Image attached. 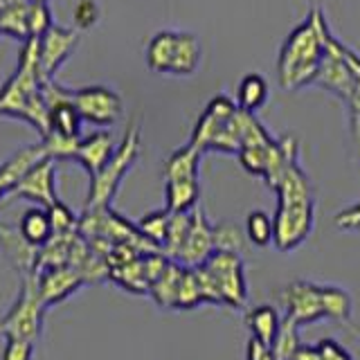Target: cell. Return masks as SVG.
Listing matches in <instances>:
<instances>
[{
	"label": "cell",
	"instance_id": "cell-1",
	"mask_svg": "<svg viewBox=\"0 0 360 360\" xmlns=\"http://www.w3.org/2000/svg\"><path fill=\"white\" fill-rule=\"evenodd\" d=\"M43 77L39 70V39L22 43L18 65L0 88V115L27 122L41 133H50V108L43 95Z\"/></svg>",
	"mask_w": 360,
	"mask_h": 360
},
{
	"label": "cell",
	"instance_id": "cell-2",
	"mask_svg": "<svg viewBox=\"0 0 360 360\" xmlns=\"http://www.w3.org/2000/svg\"><path fill=\"white\" fill-rule=\"evenodd\" d=\"M324 14L320 7L309 11L307 20L297 25L288 34V39L281 45L277 72L279 84L286 90H297L315 82L324 56L322 45V30H324Z\"/></svg>",
	"mask_w": 360,
	"mask_h": 360
},
{
	"label": "cell",
	"instance_id": "cell-3",
	"mask_svg": "<svg viewBox=\"0 0 360 360\" xmlns=\"http://www.w3.org/2000/svg\"><path fill=\"white\" fill-rule=\"evenodd\" d=\"M140 146H142L140 127L138 124H129V129L124 133V138L117 144V149L108 160V165L101 169L95 178H90L86 207H110L124 176L131 172V167L138 160Z\"/></svg>",
	"mask_w": 360,
	"mask_h": 360
},
{
	"label": "cell",
	"instance_id": "cell-4",
	"mask_svg": "<svg viewBox=\"0 0 360 360\" xmlns=\"http://www.w3.org/2000/svg\"><path fill=\"white\" fill-rule=\"evenodd\" d=\"M45 304L39 295L37 288V277L27 275L20 281V290L9 307L7 315L0 320V329H3L5 338H22L37 345L43 333V322H45Z\"/></svg>",
	"mask_w": 360,
	"mask_h": 360
},
{
	"label": "cell",
	"instance_id": "cell-5",
	"mask_svg": "<svg viewBox=\"0 0 360 360\" xmlns=\"http://www.w3.org/2000/svg\"><path fill=\"white\" fill-rule=\"evenodd\" d=\"M315 221V202L311 198H277L273 217L275 239L273 245L279 252H292L309 239Z\"/></svg>",
	"mask_w": 360,
	"mask_h": 360
},
{
	"label": "cell",
	"instance_id": "cell-6",
	"mask_svg": "<svg viewBox=\"0 0 360 360\" xmlns=\"http://www.w3.org/2000/svg\"><path fill=\"white\" fill-rule=\"evenodd\" d=\"M68 99L72 101L84 122L95 127H112L122 117V97L106 86L68 88Z\"/></svg>",
	"mask_w": 360,
	"mask_h": 360
},
{
	"label": "cell",
	"instance_id": "cell-7",
	"mask_svg": "<svg viewBox=\"0 0 360 360\" xmlns=\"http://www.w3.org/2000/svg\"><path fill=\"white\" fill-rule=\"evenodd\" d=\"M200 266H205L212 273L214 281H217L223 307L241 309L248 300V281L243 275V259L234 252L214 250V255Z\"/></svg>",
	"mask_w": 360,
	"mask_h": 360
},
{
	"label": "cell",
	"instance_id": "cell-8",
	"mask_svg": "<svg viewBox=\"0 0 360 360\" xmlns=\"http://www.w3.org/2000/svg\"><path fill=\"white\" fill-rule=\"evenodd\" d=\"M284 304H286V318L300 326L326 318L322 284H311V281L304 279L292 281L284 290Z\"/></svg>",
	"mask_w": 360,
	"mask_h": 360
},
{
	"label": "cell",
	"instance_id": "cell-9",
	"mask_svg": "<svg viewBox=\"0 0 360 360\" xmlns=\"http://www.w3.org/2000/svg\"><path fill=\"white\" fill-rule=\"evenodd\" d=\"M79 43V32L72 27L52 25L39 39V70L43 82H52L54 72L65 63Z\"/></svg>",
	"mask_w": 360,
	"mask_h": 360
},
{
	"label": "cell",
	"instance_id": "cell-10",
	"mask_svg": "<svg viewBox=\"0 0 360 360\" xmlns=\"http://www.w3.org/2000/svg\"><path fill=\"white\" fill-rule=\"evenodd\" d=\"M236 101L230 99L228 95H217L214 97L207 108L202 110V115L198 117L194 131H191V140L189 144L198 149L200 153L202 151H210L214 140L219 138V133L225 129V124L232 120V115L236 112Z\"/></svg>",
	"mask_w": 360,
	"mask_h": 360
},
{
	"label": "cell",
	"instance_id": "cell-11",
	"mask_svg": "<svg viewBox=\"0 0 360 360\" xmlns=\"http://www.w3.org/2000/svg\"><path fill=\"white\" fill-rule=\"evenodd\" d=\"M9 196H18V198H27L32 202H39V207L54 205V202L59 200V196H56L54 160L45 158V160H41L37 167H32Z\"/></svg>",
	"mask_w": 360,
	"mask_h": 360
},
{
	"label": "cell",
	"instance_id": "cell-12",
	"mask_svg": "<svg viewBox=\"0 0 360 360\" xmlns=\"http://www.w3.org/2000/svg\"><path fill=\"white\" fill-rule=\"evenodd\" d=\"M37 277V288L41 300L52 307V304H61L70 295L86 286L84 277L77 273L70 266H56V268H43L39 273H34Z\"/></svg>",
	"mask_w": 360,
	"mask_h": 360
},
{
	"label": "cell",
	"instance_id": "cell-13",
	"mask_svg": "<svg viewBox=\"0 0 360 360\" xmlns=\"http://www.w3.org/2000/svg\"><path fill=\"white\" fill-rule=\"evenodd\" d=\"M214 225L207 221L205 212L196 207L191 212V225L189 234L185 239L183 252L178 257V264H183L187 268H196L200 264H205L207 259L214 255Z\"/></svg>",
	"mask_w": 360,
	"mask_h": 360
},
{
	"label": "cell",
	"instance_id": "cell-14",
	"mask_svg": "<svg viewBox=\"0 0 360 360\" xmlns=\"http://www.w3.org/2000/svg\"><path fill=\"white\" fill-rule=\"evenodd\" d=\"M115 149H117L115 140H112V135L108 131H95V133L86 135V138H82L72 160L82 165L90 178H95L101 169L108 165Z\"/></svg>",
	"mask_w": 360,
	"mask_h": 360
},
{
	"label": "cell",
	"instance_id": "cell-15",
	"mask_svg": "<svg viewBox=\"0 0 360 360\" xmlns=\"http://www.w3.org/2000/svg\"><path fill=\"white\" fill-rule=\"evenodd\" d=\"M0 243H3V250H5L7 259H9L11 264H14L16 270H20L22 277L37 273L39 250H41V248L30 245L20 236L18 228H11V225L0 223Z\"/></svg>",
	"mask_w": 360,
	"mask_h": 360
},
{
	"label": "cell",
	"instance_id": "cell-16",
	"mask_svg": "<svg viewBox=\"0 0 360 360\" xmlns=\"http://www.w3.org/2000/svg\"><path fill=\"white\" fill-rule=\"evenodd\" d=\"M281 320L279 311L270 304H262V307H252L245 313V326L250 331V338H255L257 342H262L266 347L273 349L277 333L281 329Z\"/></svg>",
	"mask_w": 360,
	"mask_h": 360
},
{
	"label": "cell",
	"instance_id": "cell-17",
	"mask_svg": "<svg viewBox=\"0 0 360 360\" xmlns=\"http://www.w3.org/2000/svg\"><path fill=\"white\" fill-rule=\"evenodd\" d=\"M202 56V45L196 34L191 32H176V45H174V59L169 75H194Z\"/></svg>",
	"mask_w": 360,
	"mask_h": 360
},
{
	"label": "cell",
	"instance_id": "cell-18",
	"mask_svg": "<svg viewBox=\"0 0 360 360\" xmlns=\"http://www.w3.org/2000/svg\"><path fill=\"white\" fill-rule=\"evenodd\" d=\"M200 151L191 144H185L176 149L165 160V183L172 180H198V167H200Z\"/></svg>",
	"mask_w": 360,
	"mask_h": 360
},
{
	"label": "cell",
	"instance_id": "cell-19",
	"mask_svg": "<svg viewBox=\"0 0 360 360\" xmlns=\"http://www.w3.org/2000/svg\"><path fill=\"white\" fill-rule=\"evenodd\" d=\"M18 232H20V236L30 245L43 248L54 236L52 223H50V217H48V210L34 205V207L22 212V217L18 221Z\"/></svg>",
	"mask_w": 360,
	"mask_h": 360
},
{
	"label": "cell",
	"instance_id": "cell-20",
	"mask_svg": "<svg viewBox=\"0 0 360 360\" xmlns=\"http://www.w3.org/2000/svg\"><path fill=\"white\" fill-rule=\"evenodd\" d=\"M165 207L172 214L194 212L200 200L198 180H172V183H165Z\"/></svg>",
	"mask_w": 360,
	"mask_h": 360
},
{
	"label": "cell",
	"instance_id": "cell-21",
	"mask_svg": "<svg viewBox=\"0 0 360 360\" xmlns=\"http://www.w3.org/2000/svg\"><path fill=\"white\" fill-rule=\"evenodd\" d=\"M108 279H112L122 288H127L129 292H135V295H146L151 288V281L146 277V268H144V255L124 266L110 268Z\"/></svg>",
	"mask_w": 360,
	"mask_h": 360
},
{
	"label": "cell",
	"instance_id": "cell-22",
	"mask_svg": "<svg viewBox=\"0 0 360 360\" xmlns=\"http://www.w3.org/2000/svg\"><path fill=\"white\" fill-rule=\"evenodd\" d=\"M183 268H185L183 264L172 262V259H169V264L165 266L160 277H158L151 284L149 295L153 297V302L160 309L174 311V302H176V292H178V284H180V275H183Z\"/></svg>",
	"mask_w": 360,
	"mask_h": 360
},
{
	"label": "cell",
	"instance_id": "cell-23",
	"mask_svg": "<svg viewBox=\"0 0 360 360\" xmlns=\"http://www.w3.org/2000/svg\"><path fill=\"white\" fill-rule=\"evenodd\" d=\"M268 99V82L264 75L248 72L236 86V106L245 112H257Z\"/></svg>",
	"mask_w": 360,
	"mask_h": 360
},
{
	"label": "cell",
	"instance_id": "cell-24",
	"mask_svg": "<svg viewBox=\"0 0 360 360\" xmlns=\"http://www.w3.org/2000/svg\"><path fill=\"white\" fill-rule=\"evenodd\" d=\"M174 45H176V32L162 30L151 37L146 45V63L153 72H169L174 59Z\"/></svg>",
	"mask_w": 360,
	"mask_h": 360
},
{
	"label": "cell",
	"instance_id": "cell-25",
	"mask_svg": "<svg viewBox=\"0 0 360 360\" xmlns=\"http://www.w3.org/2000/svg\"><path fill=\"white\" fill-rule=\"evenodd\" d=\"M189 225H191V212H178L172 214V223H169V232L162 245V255L172 262H178L180 252H183L185 239L189 234Z\"/></svg>",
	"mask_w": 360,
	"mask_h": 360
},
{
	"label": "cell",
	"instance_id": "cell-26",
	"mask_svg": "<svg viewBox=\"0 0 360 360\" xmlns=\"http://www.w3.org/2000/svg\"><path fill=\"white\" fill-rule=\"evenodd\" d=\"M245 236L248 241L257 248H268L273 245L275 239V225H273V217L266 214L264 210H255L248 214L245 219Z\"/></svg>",
	"mask_w": 360,
	"mask_h": 360
},
{
	"label": "cell",
	"instance_id": "cell-27",
	"mask_svg": "<svg viewBox=\"0 0 360 360\" xmlns=\"http://www.w3.org/2000/svg\"><path fill=\"white\" fill-rule=\"evenodd\" d=\"M169 223H172V212L165 207V210H155L151 214H144V217L138 223H135V225H138V230L153 245L160 248V252H162V245H165L167 232H169Z\"/></svg>",
	"mask_w": 360,
	"mask_h": 360
},
{
	"label": "cell",
	"instance_id": "cell-28",
	"mask_svg": "<svg viewBox=\"0 0 360 360\" xmlns=\"http://www.w3.org/2000/svg\"><path fill=\"white\" fill-rule=\"evenodd\" d=\"M202 304L200 297V288H198V279L194 268H183V275H180V284L176 292V302H174V311H191Z\"/></svg>",
	"mask_w": 360,
	"mask_h": 360
},
{
	"label": "cell",
	"instance_id": "cell-29",
	"mask_svg": "<svg viewBox=\"0 0 360 360\" xmlns=\"http://www.w3.org/2000/svg\"><path fill=\"white\" fill-rule=\"evenodd\" d=\"M300 347H302L300 324H295L284 315V320H281V329L277 333V340L273 345V354L277 360H292V356L297 354Z\"/></svg>",
	"mask_w": 360,
	"mask_h": 360
},
{
	"label": "cell",
	"instance_id": "cell-30",
	"mask_svg": "<svg viewBox=\"0 0 360 360\" xmlns=\"http://www.w3.org/2000/svg\"><path fill=\"white\" fill-rule=\"evenodd\" d=\"M214 248L223 252L241 255L245 248V239L239 230V225L232 221H223L219 225H214Z\"/></svg>",
	"mask_w": 360,
	"mask_h": 360
},
{
	"label": "cell",
	"instance_id": "cell-31",
	"mask_svg": "<svg viewBox=\"0 0 360 360\" xmlns=\"http://www.w3.org/2000/svg\"><path fill=\"white\" fill-rule=\"evenodd\" d=\"M324 309L326 318L347 322L352 315V295L340 286H324Z\"/></svg>",
	"mask_w": 360,
	"mask_h": 360
},
{
	"label": "cell",
	"instance_id": "cell-32",
	"mask_svg": "<svg viewBox=\"0 0 360 360\" xmlns=\"http://www.w3.org/2000/svg\"><path fill=\"white\" fill-rule=\"evenodd\" d=\"M48 210V217H50V223H52V232L54 234H72V232H79V217L77 214L65 205V202L56 200L54 205L45 207Z\"/></svg>",
	"mask_w": 360,
	"mask_h": 360
},
{
	"label": "cell",
	"instance_id": "cell-33",
	"mask_svg": "<svg viewBox=\"0 0 360 360\" xmlns=\"http://www.w3.org/2000/svg\"><path fill=\"white\" fill-rule=\"evenodd\" d=\"M0 360H34V342L22 340V338H5Z\"/></svg>",
	"mask_w": 360,
	"mask_h": 360
},
{
	"label": "cell",
	"instance_id": "cell-34",
	"mask_svg": "<svg viewBox=\"0 0 360 360\" xmlns=\"http://www.w3.org/2000/svg\"><path fill=\"white\" fill-rule=\"evenodd\" d=\"M72 16H75V25L88 30L93 27L97 18H99V7L95 5V0H79L72 9Z\"/></svg>",
	"mask_w": 360,
	"mask_h": 360
},
{
	"label": "cell",
	"instance_id": "cell-35",
	"mask_svg": "<svg viewBox=\"0 0 360 360\" xmlns=\"http://www.w3.org/2000/svg\"><path fill=\"white\" fill-rule=\"evenodd\" d=\"M335 225H338V230H342V232H358L360 230V200L345 207L342 212H338Z\"/></svg>",
	"mask_w": 360,
	"mask_h": 360
},
{
	"label": "cell",
	"instance_id": "cell-36",
	"mask_svg": "<svg viewBox=\"0 0 360 360\" xmlns=\"http://www.w3.org/2000/svg\"><path fill=\"white\" fill-rule=\"evenodd\" d=\"M315 347H318L322 360H354L352 354H349L338 340H333V338H324V340H320Z\"/></svg>",
	"mask_w": 360,
	"mask_h": 360
},
{
	"label": "cell",
	"instance_id": "cell-37",
	"mask_svg": "<svg viewBox=\"0 0 360 360\" xmlns=\"http://www.w3.org/2000/svg\"><path fill=\"white\" fill-rule=\"evenodd\" d=\"M245 360H277V358L273 354V349L257 342L255 338H250V340H248V347H245Z\"/></svg>",
	"mask_w": 360,
	"mask_h": 360
},
{
	"label": "cell",
	"instance_id": "cell-38",
	"mask_svg": "<svg viewBox=\"0 0 360 360\" xmlns=\"http://www.w3.org/2000/svg\"><path fill=\"white\" fill-rule=\"evenodd\" d=\"M292 360H322L320 358V352H318V347L315 345H304L297 349V354L292 356Z\"/></svg>",
	"mask_w": 360,
	"mask_h": 360
},
{
	"label": "cell",
	"instance_id": "cell-39",
	"mask_svg": "<svg viewBox=\"0 0 360 360\" xmlns=\"http://www.w3.org/2000/svg\"><path fill=\"white\" fill-rule=\"evenodd\" d=\"M32 3H41V0H0V9L9 5H32ZM45 3H50V0H45Z\"/></svg>",
	"mask_w": 360,
	"mask_h": 360
},
{
	"label": "cell",
	"instance_id": "cell-40",
	"mask_svg": "<svg viewBox=\"0 0 360 360\" xmlns=\"http://www.w3.org/2000/svg\"><path fill=\"white\" fill-rule=\"evenodd\" d=\"M354 333H356V335L360 338V326H354Z\"/></svg>",
	"mask_w": 360,
	"mask_h": 360
}]
</instances>
